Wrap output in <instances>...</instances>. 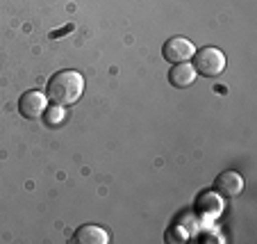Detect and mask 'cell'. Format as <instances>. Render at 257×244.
Instances as JSON below:
<instances>
[{"mask_svg":"<svg viewBox=\"0 0 257 244\" xmlns=\"http://www.w3.org/2000/svg\"><path fill=\"white\" fill-rule=\"evenodd\" d=\"M19 110L25 119H39L46 114V96L41 92H25L19 101Z\"/></svg>","mask_w":257,"mask_h":244,"instance_id":"cell-4","label":"cell"},{"mask_svg":"<svg viewBox=\"0 0 257 244\" xmlns=\"http://www.w3.org/2000/svg\"><path fill=\"white\" fill-rule=\"evenodd\" d=\"M84 92V78L78 71H59L48 83V98L55 105H73Z\"/></svg>","mask_w":257,"mask_h":244,"instance_id":"cell-1","label":"cell"},{"mask_svg":"<svg viewBox=\"0 0 257 244\" xmlns=\"http://www.w3.org/2000/svg\"><path fill=\"white\" fill-rule=\"evenodd\" d=\"M214 190H216V194L225 196V199H234L243 190V178L239 176L237 171H223L216 178V183H214Z\"/></svg>","mask_w":257,"mask_h":244,"instance_id":"cell-5","label":"cell"},{"mask_svg":"<svg viewBox=\"0 0 257 244\" xmlns=\"http://www.w3.org/2000/svg\"><path fill=\"white\" fill-rule=\"evenodd\" d=\"M196 75H198L196 68L191 66L189 62H182V64H175L169 71V83L173 85L175 89H185V87H189V85H194Z\"/></svg>","mask_w":257,"mask_h":244,"instance_id":"cell-6","label":"cell"},{"mask_svg":"<svg viewBox=\"0 0 257 244\" xmlns=\"http://www.w3.org/2000/svg\"><path fill=\"white\" fill-rule=\"evenodd\" d=\"M194 68L196 73H203L207 78H216L225 68V55L218 48H203L194 53Z\"/></svg>","mask_w":257,"mask_h":244,"instance_id":"cell-2","label":"cell"},{"mask_svg":"<svg viewBox=\"0 0 257 244\" xmlns=\"http://www.w3.org/2000/svg\"><path fill=\"white\" fill-rule=\"evenodd\" d=\"M162 53H164L166 62L182 64V62H189V59L194 57L196 46L191 44L189 39H185V37H171V39L164 44Z\"/></svg>","mask_w":257,"mask_h":244,"instance_id":"cell-3","label":"cell"},{"mask_svg":"<svg viewBox=\"0 0 257 244\" xmlns=\"http://www.w3.org/2000/svg\"><path fill=\"white\" fill-rule=\"evenodd\" d=\"M75 242L80 244H107L109 242V235L100 228V226H93V224H87V226H80L75 230Z\"/></svg>","mask_w":257,"mask_h":244,"instance_id":"cell-7","label":"cell"}]
</instances>
